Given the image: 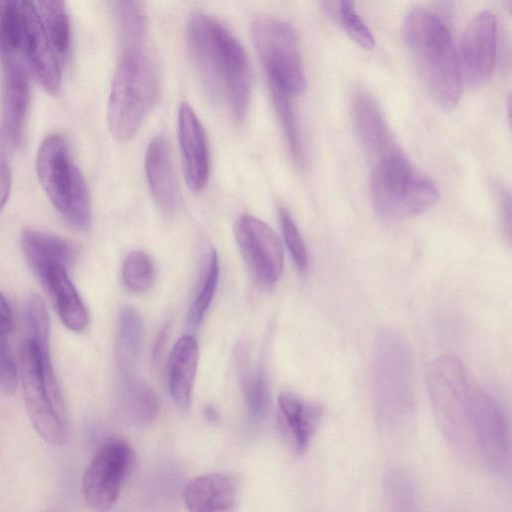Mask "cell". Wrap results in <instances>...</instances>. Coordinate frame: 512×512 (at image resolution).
Wrapping results in <instances>:
<instances>
[{"label": "cell", "mask_w": 512, "mask_h": 512, "mask_svg": "<svg viewBox=\"0 0 512 512\" xmlns=\"http://www.w3.org/2000/svg\"><path fill=\"white\" fill-rule=\"evenodd\" d=\"M186 37L207 89L236 121H242L249 108L252 76L241 43L217 18L200 11L189 16Z\"/></svg>", "instance_id": "obj_1"}, {"label": "cell", "mask_w": 512, "mask_h": 512, "mask_svg": "<svg viewBox=\"0 0 512 512\" xmlns=\"http://www.w3.org/2000/svg\"><path fill=\"white\" fill-rule=\"evenodd\" d=\"M404 41L426 90L442 108H453L461 80L457 53L449 30L434 12L417 7L406 16Z\"/></svg>", "instance_id": "obj_2"}, {"label": "cell", "mask_w": 512, "mask_h": 512, "mask_svg": "<svg viewBox=\"0 0 512 512\" xmlns=\"http://www.w3.org/2000/svg\"><path fill=\"white\" fill-rule=\"evenodd\" d=\"M20 360L24 403L34 429L47 443L64 444L69 437L68 412L49 347H40L29 337L22 343Z\"/></svg>", "instance_id": "obj_3"}, {"label": "cell", "mask_w": 512, "mask_h": 512, "mask_svg": "<svg viewBox=\"0 0 512 512\" xmlns=\"http://www.w3.org/2000/svg\"><path fill=\"white\" fill-rule=\"evenodd\" d=\"M156 74L146 46L122 47L107 104V123L118 141L131 139L156 96Z\"/></svg>", "instance_id": "obj_4"}, {"label": "cell", "mask_w": 512, "mask_h": 512, "mask_svg": "<svg viewBox=\"0 0 512 512\" xmlns=\"http://www.w3.org/2000/svg\"><path fill=\"white\" fill-rule=\"evenodd\" d=\"M412 362L399 334L383 331L372 363L373 397L379 424L388 430L407 424L414 406Z\"/></svg>", "instance_id": "obj_5"}, {"label": "cell", "mask_w": 512, "mask_h": 512, "mask_svg": "<svg viewBox=\"0 0 512 512\" xmlns=\"http://www.w3.org/2000/svg\"><path fill=\"white\" fill-rule=\"evenodd\" d=\"M370 191L376 213L388 221L421 214L438 200L435 184L416 172L400 151L377 161Z\"/></svg>", "instance_id": "obj_6"}, {"label": "cell", "mask_w": 512, "mask_h": 512, "mask_svg": "<svg viewBox=\"0 0 512 512\" xmlns=\"http://www.w3.org/2000/svg\"><path fill=\"white\" fill-rule=\"evenodd\" d=\"M476 386L465 365L454 355L438 357L428 369L427 389L435 417L454 444H470L469 413Z\"/></svg>", "instance_id": "obj_7"}, {"label": "cell", "mask_w": 512, "mask_h": 512, "mask_svg": "<svg viewBox=\"0 0 512 512\" xmlns=\"http://www.w3.org/2000/svg\"><path fill=\"white\" fill-rule=\"evenodd\" d=\"M251 34L269 85L290 96L300 95L306 77L293 27L278 18L259 16L252 23Z\"/></svg>", "instance_id": "obj_8"}, {"label": "cell", "mask_w": 512, "mask_h": 512, "mask_svg": "<svg viewBox=\"0 0 512 512\" xmlns=\"http://www.w3.org/2000/svg\"><path fill=\"white\" fill-rule=\"evenodd\" d=\"M132 448L122 440L104 443L86 469L83 496L94 512H108L115 504L122 485L134 464Z\"/></svg>", "instance_id": "obj_9"}, {"label": "cell", "mask_w": 512, "mask_h": 512, "mask_svg": "<svg viewBox=\"0 0 512 512\" xmlns=\"http://www.w3.org/2000/svg\"><path fill=\"white\" fill-rule=\"evenodd\" d=\"M471 448L495 470H504L510 461V433L505 415L497 401L479 385L471 400L469 413Z\"/></svg>", "instance_id": "obj_10"}, {"label": "cell", "mask_w": 512, "mask_h": 512, "mask_svg": "<svg viewBox=\"0 0 512 512\" xmlns=\"http://www.w3.org/2000/svg\"><path fill=\"white\" fill-rule=\"evenodd\" d=\"M235 237L254 279L265 287L275 285L283 272L284 254L273 229L257 217L243 214L235 223Z\"/></svg>", "instance_id": "obj_11"}, {"label": "cell", "mask_w": 512, "mask_h": 512, "mask_svg": "<svg viewBox=\"0 0 512 512\" xmlns=\"http://www.w3.org/2000/svg\"><path fill=\"white\" fill-rule=\"evenodd\" d=\"M496 38L495 16L488 10L479 12L467 26L457 54L461 84L477 88L490 79L496 60Z\"/></svg>", "instance_id": "obj_12"}, {"label": "cell", "mask_w": 512, "mask_h": 512, "mask_svg": "<svg viewBox=\"0 0 512 512\" xmlns=\"http://www.w3.org/2000/svg\"><path fill=\"white\" fill-rule=\"evenodd\" d=\"M2 65L1 121L4 139L13 147H18L30 106V85L27 73L11 54L0 53Z\"/></svg>", "instance_id": "obj_13"}, {"label": "cell", "mask_w": 512, "mask_h": 512, "mask_svg": "<svg viewBox=\"0 0 512 512\" xmlns=\"http://www.w3.org/2000/svg\"><path fill=\"white\" fill-rule=\"evenodd\" d=\"M24 32L21 53L41 86L50 94L57 95L61 88L58 58L49 41L36 5L22 1Z\"/></svg>", "instance_id": "obj_14"}, {"label": "cell", "mask_w": 512, "mask_h": 512, "mask_svg": "<svg viewBox=\"0 0 512 512\" xmlns=\"http://www.w3.org/2000/svg\"><path fill=\"white\" fill-rule=\"evenodd\" d=\"M177 129L185 181L193 192L199 193L209 181V149L202 123L187 102L179 106Z\"/></svg>", "instance_id": "obj_15"}, {"label": "cell", "mask_w": 512, "mask_h": 512, "mask_svg": "<svg viewBox=\"0 0 512 512\" xmlns=\"http://www.w3.org/2000/svg\"><path fill=\"white\" fill-rule=\"evenodd\" d=\"M72 167L62 136L53 134L46 137L37 152L36 172L51 203L62 215L68 206Z\"/></svg>", "instance_id": "obj_16"}, {"label": "cell", "mask_w": 512, "mask_h": 512, "mask_svg": "<svg viewBox=\"0 0 512 512\" xmlns=\"http://www.w3.org/2000/svg\"><path fill=\"white\" fill-rule=\"evenodd\" d=\"M241 481L235 474L208 473L193 478L184 489L188 512H236Z\"/></svg>", "instance_id": "obj_17"}, {"label": "cell", "mask_w": 512, "mask_h": 512, "mask_svg": "<svg viewBox=\"0 0 512 512\" xmlns=\"http://www.w3.org/2000/svg\"><path fill=\"white\" fill-rule=\"evenodd\" d=\"M323 415L322 406L291 392L278 397V426L283 438L296 454L308 449Z\"/></svg>", "instance_id": "obj_18"}, {"label": "cell", "mask_w": 512, "mask_h": 512, "mask_svg": "<svg viewBox=\"0 0 512 512\" xmlns=\"http://www.w3.org/2000/svg\"><path fill=\"white\" fill-rule=\"evenodd\" d=\"M351 112L357 136L369 157L379 161L399 151L394 145L379 105L369 92H355Z\"/></svg>", "instance_id": "obj_19"}, {"label": "cell", "mask_w": 512, "mask_h": 512, "mask_svg": "<svg viewBox=\"0 0 512 512\" xmlns=\"http://www.w3.org/2000/svg\"><path fill=\"white\" fill-rule=\"evenodd\" d=\"M39 279L46 287L63 324L71 331H84L89 323V314L68 276L67 267L53 265Z\"/></svg>", "instance_id": "obj_20"}, {"label": "cell", "mask_w": 512, "mask_h": 512, "mask_svg": "<svg viewBox=\"0 0 512 512\" xmlns=\"http://www.w3.org/2000/svg\"><path fill=\"white\" fill-rule=\"evenodd\" d=\"M145 173L153 198L158 206L172 212L178 205V187L166 140L151 139L145 153Z\"/></svg>", "instance_id": "obj_21"}, {"label": "cell", "mask_w": 512, "mask_h": 512, "mask_svg": "<svg viewBox=\"0 0 512 512\" xmlns=\"http://www.w3.org/2000/svg\"><path fill=\"white\" fill-rule=\"evenodd\" d=\"M198 358V343L188 334L176 341L169 356L168 387L174 402L182 409L191 402Z\"/></svg>", "instance_id": "obj_22"}, {"label": "cell", "mask_w": 512, "mask_h": 512, "mask_svg": "<svg viewBox=\"0 0 512 512\" xmlns=\"http://www.w3.org/2000/svg\"><path fill=\"white\" fill-rule=\"evenodd\" d=\"M21 247L30 267L39 278L53 265L68 267L77 252L71 242L34 229L23 231Z\"/></svg>", "instance_id": "obj_23"}, {"label": "cell", "mask_w": 512, "mask_h": 512, "mask_svg": "<svg viewBox=\"0 0 512 512\" xmlns=\"http://www.w3.org/2000/svg\"><path fill=\"white\" fill-rule=\"evenodd\" d=\"M120 409L129 425L141 428L150 425L159 412L155 392L133 374H123L120 386Z\"/></svg>", "instance_id": "obj_24"}, {"label": "cell", "mask_w": 512, "mask_h": 512, "mask_svg": "<svg viewBox=\"0 0 512 512\" xmlns=\"http://www.w3.org/2000/svg\"><path fill=\"white\" fill-rule=\"evenodd\" d=\"M144 335V325L138 311L131 307H124L119 315L118 332L116 338V362L122 374H132Z\"/></svg>", "instance_id": "obj_25"}, {"label": "cell", "mask_w": 512, "mask_h": 512, "mask_svg": "<svg viewBox=\"0 0 512 512\" xmlns=\"http://www.w3.org/2000/svg\"><path fill=\"white\" fill-rule=\"evenodd\" d=\"M384 512H421L414 478L407 470L391 469L383 480Z\"/></svg>", "instance_id": "obj_26"}, {"label": "cell", "mask_w": 512, "mask_h": 512, "mask_svg": "<svg viewBox=\"0 0 512 512\" xmlns=\"http://www.w3.org/2000/svg\"><path fill=\"white\" fill-rule=\"evenodd\" d=\"M56 54L65 58L70 48V22L63 1L34 2Z\"/></svg>", "instance_id": "obj_27"}, {"label": "cell", "mask_w": 512, "mask_h": 512, "mask_svg": "<svg viewBox=\"0 0 512 512\" xmlns=\"http://www.w3.org/2000/svg\"><path fill=\"white\" fill-rule=\"evenodd\" d=\"M114 15L122 47L143 45L146 40V13L138 1H118Z\"/></svg>", "instance_id": "obj_28"}, {"label": "cell", "mask_w": 512, "mask_h": 512, "mask_svg": "<svg viewBox=\"0 0 512 512\" xmlns=\"http://www.w3.org/2000/svg\"><path fill=\"white\" fill-rule=\"evenodd\" d=\"M241 387L250 418L261 421L270 405V388L267 375L261 367L242 372Z\"/></svg>", "instance_id": "obj_29"}, {"label": "cell", "mask_w": 512, "mask_h": 512, "mask_svg": "<svg viewBox=\"0 0 512 512\" xmlns=\"http://www.w3.org/2000/svg\"><path fill=\"white\" fill-rule=\"evenodd\" d=\"M23 32L22 1H0V53L14 56L21 53Z\"/></svg>", "instance_id": "obj_30"}, {"label": "cell", "mask_w": 512, "mask_h": 512, "mask_svg": "<svg viewBox=\"0 0 512 512\" xmlns=\"http://www.w3.org/2000/svg\"><path fill=\"white\" fill-rule=\"evenodd\" d=\"M63 216L74 229L86 231L90 228L91 206L88 188L81 171L75 164L72 167L68 206Z\"/></svg>", "instance_id": "obj_31"}, {"label": "cell", "mask_w": 512, "mask_h": 512, "mask_svg": "<svg viewBox=\"0 0 512 512\" xmlns=\"http://www.w3.org/2000/svg\"><path fill=\"white\" fill-rule=\"evenodd\" d=\"M324 4L329 15L341 25L354 42L365 49L374 47V37L366 23L357 14L353 2L343 0Z\"/></svg>", "instance_id": "obj_32"}, {"label": "cell", "mask_w": 512, "mask_h": 512, "mask_svg": "<svg viewBox=\"0 0 512 512\" xmlns=\"http://www.w3.org/2000/svg\"><path fill=\"white\" fill-rule=\"evenodd\" d=\"M270 86L273 104L284 129L291 153L298 163H303L305 152L290 95Z\"/></svg>", "instance_id": "obj_33"}, {"label": "cell", "mask_w": 512, "mask_h": 512, "mask_svg": "<svg viewBox=\"0 0 512 512\" xmlns=\"http://www.w3.org/2000/svg\"><path fill=\"white\" fill-rule=\"evenodd\" d=\"M122 279L132 292L142 293L149 290L155 279V269L150 256L144 251L130 252L122 266Z\"/></svg>", "instance_id": "obj_34"}, {"label": "cell", "mask_w": 512, "mask_h": 512, "mask_svg": "<svg viewBox=\"0 0 512 512\" xmlns=\"http://www.w3.org/2000/svg\"><path fill=\"white\" fill-rule=\"evenodd\" d=\"M219 280V260L217 252L211 249L207 261L205 274L202 278L197 296L193 300L188 313V323L198 325L204 318L215 295Z\"/></svg>", "instance_id": "obj_35"}, {"label": "cell", "mask_w": 512, "mask_h": 512, "mask_svg": "<svg viewBox=\"0 0 512 512\" xmlns=\"http://www.w3.org/2000/svg\"><path fill=\"white\" fill-rule=\"evenodd\" d=\"M280 220L289 253L297 268L304 271L308 266V254L301 234L294 220L285 209L280 210Z\"/></svg>", "instance_id": "obj_36"}, {"label": "cell", "mask_w": 512, "mask_h": 512, "mask_svg": "<svg viewBox=\"0 0 512 512\" xmlns=\"http://www.w3.org/2000/svg\"><path fill=\"white\" fill-rule=\"evenodd\" d=\"M26 317L32 338L38 344H49V317L44 302L33 296L26 306Z\"/></svg>", "instance_id": "obj_37"}, {"label": "cell", "mask_w": 512, "mask_h": 512, "mask_svg": "<svg viewBox=\"0 0 512 512\" xmlns=\"http://www.w3.org/2000/svg\"><path fill=\"white\" fill-rule=\"evenodd\" d=\"M17 387V368L7 335L0 332V391L14 393Z\"/></svg>", "instance_id": "obj_38"}, {"label": "cell", "mask_w": 512, "mask_h": 512, "mask_svg": "<svg viewBox=\"0 0 512 512\" xmlns=\"http://www.w3.org/2000/svg\"><path fill=\"white\" fill-rule=\"evenodd\" d=\"M11 170L4 140L0 137V211L5 205L11 189Z\"/></svg>", "instance_id": "obj_39"}, {"label": "cell", "mask_w": 512, "mask_h": 512, "mask_svg": "<svg viewBox=\"0 0 512 512\" xmlns=\"http://www.w3.org/2000/svg\"><path fill=\"white\" fill-rule=\"evenodd\" d=\"M14 329V318L12 310L5 299L0 293V332L8 335Z\"/></svg>", "instance_id": "obj_40"}, {"label": "cell", "mask_w": 512, "mask_h": 512, "mask_svg": "<svg viewBox=\"0 0 512 512\" xmlns=\"http://www.w3.org/2000/svg\"><path fill=\"white\" fill-rule=\"evenodd\" d=\"M204 416L210 423H216L219 419V414L212 405H207L204 408Z\"/></svg>", "instance_id": "obj_41"}, {"label": "cell", "mask_w": 512, "mask_h": 512, "mask_svg": "<svg viewBox=\"0 0 512 512\" xmlns=\"http://www.w3.org/2000/svg\"><path fill=\"white\" fill-rule=\"evenodd\" d=\"M167 332H168V325H166V327L163 328L160 335L158 336V339L154 346V357H158L160 350L162 348V345H163V341L166 338Z\"/></svg>", "instance_id": "obj_42"}, {"label": "cell", "mask_w": 512, "mask_h": 512, "mask_svg": "<svg viewBox=\"0 0 512 512\" xmlns=\"http://www.w3.org/2000/svg\"><path fill=\"white\" fill-rule=\"evenodd\" d=\"M50 512H60V511H50Z\"/></svg>", "instance_id": "obj_43"}]
</instances>
